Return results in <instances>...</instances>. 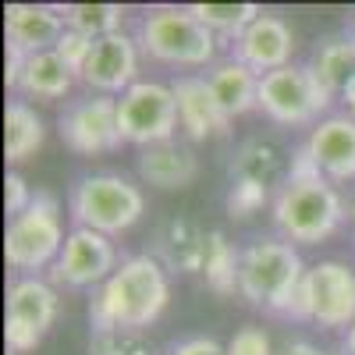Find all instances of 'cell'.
Here are the masks:
<instances>
[{
    "mask_svg": "<svg viewBox=\"0 0 355 355\" xmlns=\"http://www.w3.org/2000/svg\"><path fill=\"white\" fill-rule=\"evenodd\" d=\"M139 40L128 33H114L93 43V53L78 75L82 85H89V93L96 96H121L125 89H132L139 82Z\"/></svg>",
    "mask_w": 355,
    "mask_h": 355,
    "instance_id": "13",
    "label": "cell"
},
{
    "mask_svg": "<svg viewBox=\"0 0 355 355\" xmlns=\"http://www.w3.org/2000/svg\"><path fill=\"white\" fill-rule=\"evenodd\" d=\"M291 53H295V33H291V25L281 15H270V11H263L245 28V33L231 43V57L239 64L252 68L259 78L277 71V68H288L291 64Z\"/></svg>",
    "mask_w": 355,
    "mask_h": 355,
    "instance_id": "14",
    "label": "cell"
},
{
    "mask_svg": "<svg viewBox=\"0 0 355 355\" xmlns=\"http://www.w3.org/2000/svg\"><path fill=\"white\" fill-rule=\"evenodd\" d=\"M281 355H334V352L320 348V345H313V341H288Z\"/></svg>",
    "mask_w": 355,
    "mask_h": 355,
    "instance_id": "34",
    "label": "cell"
},
{
    "mask_svg": "<svg viewBox=\"0 0 355 355\" xmlns=\"http://www.w3.org/2000/svg\"><path fill=\"white\" fill-rule=\"evenodd\" d=\"M75 82L78 78L68 71V64L61 61V57H57L53 50H43V53H33V57L21 61L11 93H18V100H25V103L28 100L53 103V100H64Z\"/></svg>",
    "mask_w": 355,
    "mask_h": 355,
    "instance_id": "19",
    "label": "cell"
},
{
    "mask_svg": "<svg viewBox=\"0 0 355 355\" xmlns=\"http://www.w3.org/2000/svg\"><path fill=\"white\" fill-rule=\"evenodd\" d=\"M64 18L57 4H8L4 8V40L11 53L33 57L53 50L64 36Z\"/></svg>",
    "mask_w": 355,
    "mask_h": 355,
    "instance_id": "17",
    "label": "cell"
},
{
    "mask_svg": "<svg viewBox=\"0 0 355 355\" xmlns=\"http://www.w3.org/2000/svg\"><path fill=\"white\" fill-rule=\"evenodd\" d=\"M348 33H352V40H355V15H352V25H348Z\"/></svg>",
    "mask_w": 355,
    "mask_h": 355,
    "instance_id": "38",
    "label": "cell"
},
{
    "mask_svg": "<svg viewBox=\"0 0 355 355\" xmlns=\"http://www.w3.org/2000/svg\"><path fill=\"white\" fill-rule=\"evenodd\" d=\"M334 100L338 96L320 85L309 64H288L259 78V110L281 128H316Z\"/></svg>",
    "mask_w": 355,
    "mask_h": 355,
    "instance_id": "7",
    "label": "cell"
},
{
    "mask_svg": "<svg viewBox=\"0 0 355 355\" xmlns=\"http://www.w3.org/2000/svg\"><path fill=\"white\" fill-rule=\"evenodd\" d=\"M8 355H15V352H8Z\"/></svg>",
    "mask_w": 355,
    "mask_h": 355,
    "instance_id": "39",
    "label": "cell"
},
{
    "mask_svg": "<svg viewBox=\"0 0 355 355\" xmlns=\"http://www.w3.org/2000/svg\"><path fill=\"white\" fill-rule=\"evenodd\" d=\"M139 50L167 68H214L220 40L189 15V8H150L139 21Z\"/></svg>",
    "mask_w": 355,
    "mask_h": 355,
    "instance_id": "4",
    "label": "cell"
},
{
    "mask_svg": "<svg viewBox=\"0 0 355 355\" xmlns=\"http://www.w3.org/2000/svg\"><path fill=\"white\" fill-rule=\"evenodd\" d=\"M206 245H210V231H202L189 220H167L157 231V259L174 274H199L202 277Z\"/></svg>",
    "mask_w": 355,
    "mask_h": 355,
    "instance_id": "21",
    "label": "cell"
},
{
    "mask_svg": "<svg viewBox=\"0 0 355 355\" xmlns=\"http://www.w3.org/2000/svg\"><path fill=\"white\" fill-rule=\"evenodd\" d=\"M167 302H171L167 266L150 252H135L125 256L121 266L93 291L89 327H93V334H110V331L142 334L164 316Z\"/></svg>",
    "mask_w": 355,
    "mask_h": 355,
    "instance_id": "2",
    "label": "cell"
},
{
    "mask_svg": "<svg viewBox=\"0 0 355 355\" xmlns=\"http://www.w3.org/2000/svg\"><path fill=\"white\" fill-rule=\"evenodd\" d=\"M206 85H210V93L217 96L220 110L231 117H242V114H252L259 110V75L245 64H239L234 57H224L217 61L214 68L202 71Z\"/></svg>",
    "mask_w": 355,
    "mask_h": 355,
    "instance_id": "20",
    "label": "cell"
},
{
    "mask_svg": "<svg viewBox=\"0 0 355 355\" xmlns=\"http://www.w3.org/2000/svg\"><path fill=\"white\" fill-rule=\"evenodd\" d=\"M46 142V121L40 117V110L25 100H8L4 107V157L15 167H21L25 160H33Z\"/></svg>",
    "mask_w": 355,
    "mask_h": 355,
    "instance_id": "22",
    "label": "cell"
},
{
    "mask_svg": "<svg viewBox=\"0 0 355 355\" xmlns=\"http://www.w3.org/2000/svg\"><path fill=\"white\" fill-rule=\"evenodd\" d=\"M348 224H352V234H355V199H352V206H348Z\"/></svg>",
    "mask_w": 355,
    "mask_h": 355,
    "instance_id": "37",
    "label": "cell"
},
{
    "mask_svg": "<svg viewBox=\"0 0 355 355\" xmlns=\"http://www.w3.org/2000/svg\"><path fill=\"white\" fill-rule=\"evenodd\" d=\"M174 100H178V128L189 142L206 139H224L231 132V117L220 110L217 96L210 93L202 75H182L171 82Z\"/></svg>",
    "mask_w": 355,
    "mask_h": 355,
    "instance_id": "16",
    "label": "cell"
},
{
    "mask_svg": "<svg viewBox=\"0 0 355 355\" xmlns=\"http://www.w3.org/2000/svg\"><path fill=\"white\" fill-rule=\"evenodd\" d=\"M242 274V249L234 245L224 231H210V245H206L202 263V281L214 295H234Z\"/></svg>",
    "mask_w": 355,
    "mask_h": 355,
    "instance_id": "25",
    "label": "cell"
},
{
    "mask_svg": "<svg viewBox=\"0 0 355 355\" xmlns=\"http://www.w3.org/2000/svg\"><path fill=\"white\" fill-rule=\"evenodd\" d=\"M121 252H117L114 239L89 227H71L64 249L50 266V284L53 288H100L117 266H121Z\"/></svg>",
    "mask_w": 355,
    "mask_h": 355,
    "instance_id": "11",
    "label": "cell"
},
{
    "mask_svg": "<svg viewBox=\"0 0 355 355\" xmlns=\"http://www.w3.org/2000/svg\"><path fill=\"white\" fill-rule=\"evenodd\" d=\"M185 8L220 40V46H231L263 15L259 4H231V0H202V4H185Z\"/></svg>",
    "mask_w": 355,
    "mask_h": 355,
    "instance_id": "24",
    "label": "cell"
},
{
    "mask_svg": "<svg viewBox=\"0 0 355 355\" xmlns=\"http://www.w3.org/2000/svg\"><path fill=\"white\" fill-rule=\"evenodd\" d=\"M89 355H160V348L132 331H110V334H89Z\"/></svg>",
    "mask_w": 355,
    "mask_h": 355,
    "instance_id": "29",
    "label": "cell"
},
{
    "mask_svg": "<svg viewBox=\"0 0 355 355\" xmlns=\"http://www.w3.org/2000/svg\"><path fill=\"white\" fill-rule=\"evenodd\" d=\"M64 220H61V202L50 192H36L28 210L8 220L4 231V263L18 277H40L43 270L57 263L64 249Z\"/></svg>",
    "mask_w": 355,
    "mask_h": 355,
    "instance_id": "6",
    "label": "cell"
},
{
    "mask_svg": "<svg viewBox=\"0 0 355 355\" xmlns=\"http://www.w3.org/2000/svg\"><path fill=\"white\" fill-rule=\"evenodd\" d=\"M57 132H61L64 146L78 157H100L114 153L121 142L117 132V100L114 96H96L89 93L82 100H71L61 117H57Z\"/></svg>",
    "mask_w": 355,
    "mask_h": 355,
    "instance_id": "12",
    "label": "cell"
},
{
    "mask_svg": "<svg viewBox=\"0 0 355 355\" xmlns=\"http://www.w3.org/2000/svg\"><path fill=\"white\" fill-rule=\"evenodd\" d=\"M266 202H274V199H270V185L252 182V178H231V189H227V199H224V206H227L231 217L245 220V217L259 214Z\"/></svg>",
    "mask_w": 355,
    "mask_h": 355,
    "instance_id": "28",
    "label": "cell"
},
{
    "mask_svg": "<svg viewBox=\"0 0 355 355\" xmlns=\"http://www.w3.org/2000/svg\"><path fill=\"white\" fill-rule=\"evenodd\" d=\"M341 352H345V355H355V323H352V327L345 331V338H341Z\"/></svg>",
    "mask_w": 355,
    "mask_h": 355,
    "instance_id": "36",
    "label": "cell"
},
{
    "mask_svg": "<svg viewBox=\"0 0 355 355\" xmlns=\"http://www.w3.org/2000/svg\"><path fill=\"white\" fill-rule=\"evenodd\" d=\"M93 43H96V40H89V36L75 33V28H64V36L57 40L53 53L61 57V61L68 64V71L78 78V75H82V68H85V61H89V53H93Z\"/></svg>",
    "mask_w": 355,
    "mask_h": 355,
    "instance_id": "30",
    "label": "cell"
},
{
    "mask_svg": "<svg viewBox=\"0 0 355 355\" xmlns=\"http://www.w3.org/2000/svg\"><path fill=\"white\" fill-rule=\"evenodd\" d=\"M338 100H341L345 114H348V117H355V78H352V82L341 89V96H338Z\"/></svg>",
    "mask_w": 355,
    "mask_h": 355,
    "instance_id": "35",
    "label": "cell"
},
{
    "mask_svg": "<svg viewBox=\"0 0 355 355\" xmlns=\"http://www.w3.org/2000/svg\"><path fill=\"white\" fill-rule=\"evenodd\" d=\"M302 150L316 164V171L334 185H345L355 178V117L327 114L316 128H309Z\"/></svg>",
    "mask_w": 355,
    "mask_h": 355,
    "instance_id": "15",
    "label": "cell"
},
{
    "mask_svg": "<svg viewBox=\"0 0 355 355\" xmlns=\"http://www.w3.org/2000/svg\"><path fill=\"white\" fill-rule=\"evenodd\" d=\"M288 320L320 323L323 331H348L355 323V266L341 259L313 263L291 302Z\"/></svg>",
    "mask_w": 355,
    "mask_h": 355,
    "instance_id": "8",
    "label": "cell"
},
{
    "mask_svg": "<svg viewBox=\"0 0 355 355\" xmlns=\"http://www.w3.org/2000/svg\"><path fill=\"white\" fill-rule=\"evenodd\" d=\"M270 220L277 227V239L291 242L295 249L334 239L341 224L348 220V206H345L338 185L316 171V164L309 160L302 146L295 150L288 174L281 178V185L274 192Z\"/></svg>",
    "mask_w": 355,
    "mask_h": 355,
    "instance_id": "1",
    "label": "cell"
},
{
    "mask_svg": "<svg viewBox=\"0 0 355 355\" xmlns=\"http://www.w3.org/2000/svg\"><path fill=\"white\" fill-rule=\"evenodd\" d=\"M68 214L75 227H89V231H100L107 239H114V234H125L128 227L142 220L146 196L132 178L114 174V171H96L71 185Z\"/></svg>",
    "mask_w": 355,
    "mask_h": 355,
    "instance_id": "5",
    "label": "cell"
},
{
    "mask_svg": "<svg viewBox=\"0 0 355 355\" xmlns=\"http://www.w3.org/2000/svg\"><path fill=\"white\" fill-rule=\"evenodd\" d=\"M277 150L263 139H245L231 160V178H252V182L274 185L277 182Z\"/></svg>",
    "mask_w": 355,
    "mask_h": 355,
    "instance_id": "27",
    "label": "cell"
},
{
    "mask_svg": "<svg viewBox=\"0 0 355 355\" xmlns=\"http://www.w3.org/2000/svg\"><path fill=\"white\" fill-rule=\"evenodd\" d=\"M309 266L302 263L299 249L284 239H256L242 249V274H239V295L270 316H288L291 302L306 281Z\"/></svg>",
    "mask_w": 355,
    "mask_h": 355,
    "instance_id": "3",
    "label": "cell"
},
{
    "mask_svg": "<svg viewBox=\"0 0 355 355\" xmlns=\"http://www.w3.org/2000/svg\"><path fill=\"white\" fill-rule=\"evenodd\" d=\"M64 25L75 33L89 36V40H103L114 33H125V8L121 4H57Z\"/></svg>",
    "mask_w": 355,
    "mask_h": 355,
    "instance_id": "26",
    "label": "cell"
},
{
    "mask_svg": "<svg viewBox=\"0 0 355 355\" xmlns=\"http://www.w3.org/2000/svg\"><path fill=\"white\" fill-rule=\"evenodd\" d=\"M227 355H274L270 334L256 323H245V327L234 331V338L227 341Z\"/></svg>",
    "mask_w": 355,
    "mask_h": 355,
    "instance_id": "31",
    "label": "cell"
},
{
    "mask_svg": "<svg viewBox=\"0 0 355 355\" xmlns=\"http://www.w3.org/2000/svg\"><path fill=\"white\" fill-rule=\"evenodd\" d=\"M57 313H61V295L46 277H15L8 284L4 302V345L15 355H28L43 345L50 334Z\"/></svg>",
    "mask_w": 355,
    "mask_h": 355,
    "instance_id": "10",
    "label": "cell"
},
{
    "mask_svg": "<svg viewBox=\"0 0 355 355\" xmlns=\"http://www.w3.org/2000/svg\"><path fill=\"white\" fill-rule=\"evenodd\" d=\"M117 132L128 146H160L171 142L178 132V100L171 82L139 78L132 89L117 96Z\"/></svg>",
    "mask_w": 355,
    "mask_h": 355,
    "instance_id": "9",
    "label": "cell"
},
{
    "mask_svg": "<svg viewBox=\"0 0 355 355\" xmlns=\"http://www.w3.org/2000/svg\"><path fill=\"white\" fill-rule=\"evenodd\" d=\"M135 171L146 185L164 189V192H178L189 189L199 178V157L189 150L185 142H160V146H146L135 157Z\"/></svg>",
    "mask_w": 355,
    "mask_h": 355,
    "instance_id": "18",
    "label": "cell"
},
{
    "mask_svg": "<svg viewBox=\"0 0 355 355\" xmlns=\"http://www.w3.org/2000/svg\"><path fill=\"white\" fill-rule=\"evenodd\" d=\"M167 355H227V345H220L217 338H206V334H196V338H185L178 341Z\"/></svg>",
    "mask_w": 355,
    "mask_h": 355,
    "instance_id": "33",
    "label": "cell"
},
{
    "mask_svg": "<svg viewBox=\"0 0 355 355\" xmlns=\"http://www.w3.org/2000/svg\"><path fill=\"white\" fill-rule=\"evenodd\" d=\"M36 199V192L28 189V182L18 174V171H8V178H4V206H8V220L11 217H18L21 210H28V202Z\"/></svg>",
    "mask_w": 355,
    "mask_h": 355,
    "instance_id": "32",
    "label": "cell"
},
{
    "mask_svg": "<svg viewBox=\"0 0 355 355\" xmlns=\"http://www.w3.org/2000/svg\"><path fill=\"white\" fill-rule=\"evenodd\" d=\"M309 71L320 78V85L327 89V93L341 96V89L355 78V40H352V33L327 36L323 43H316V50L309 57Z\"/></svg>",
    "mask_w": 355,
    "mask_h": 355,
    "instance_id": "23",
    "label": "cell"
}]
</instances>
